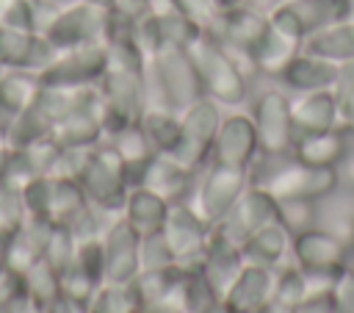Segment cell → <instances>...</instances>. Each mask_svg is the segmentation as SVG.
Instances as JSON below:
<instances>
[{"mask_svg": "<svg viewBox=\"0 0 354 313\" xmlns=\"http://www.w3.org/2000/svg\"><path fill=\"white\" fill-rule=\"evenodd\" d=\"M185 50L199 75L205 97L216 100L218 105H241L243 102L246 75L221 42H216L210 33H199Z\"/></svg>", "mask_w": 354, "mask_h": 313, "instance_id": "obj_1", "label": "cell"}, {"mask_svg": "<svg viewBox=\"0 0 354 313\" xmlns=\"http://www.w3.org/2000/svg\"><path fill=\"white\" fill-rule=\"evenodd\" d=\"M266 17H268V30H266L263 42L257 44V50L252 53V66L257 72L277 78L301 53L307 30L288 0L277 3Z\"/></svg>", "mask_w": 354, "mask_h": 313, "instance_id": "obj_2", "label": "cell"}, {"mask_svg": "<svg viewBox=\"0 0 354 313\" xmlns=\"http://www.w3.org/2000/svg\"><path fill=\"white\" fill-rule=\"evenodd\" d=\"M218 125H221L218 102L210 97H199L196 102L180 111V136L169 155L185 169L196 172L199 166H205L207 158H213Z\"/></svg>", "mask_w": 354, "mask_h": 313, "instance_id": "obj_3", "label": "cell"}, {"mask_svg": "<svg viewBox=\"0 0 354 313\" xmlns=\"http://www.w3.org/2000/svg\"><path fill=\"white\" fill-rule=\"evenodd\" d=\"M147 75L155 78L158 89H160V105L171 108V111H183L191 102H196L199 97H205L199 75L188 58L185 47H166L160 53H155L152 58H147Z\"/></svg>", "mask_w": 354, "mask_h": 313, "instance_id": "obj_4", "label": "cell"}, {"mask_svg": "<svg viewBox=\"0 0 354 313\" xmlns=\"http://www.w3.org/2000/svg\"><path fill=\"white\" fill-rule=\"evenodd\" d=\"M293 263L307 274L310 283L329 285L340 269H346L348 244L326 227H304L290 235Z\"/></svg>", "mask_w": 354, "mask_h": 313, "instance_id": "obj_5", "label": "cell"}, {"mask_svg": "<svg viewBox=\"0 0 354 313\" xmlns=\"http://www.w3.org/2000/svg\"><path fill=\"white\" fill-rule=\"evenodd\" d=\"M80 186L91 202H97L105 211H122L127 191H130V169L122 161V155L113 147L94 150L86 155L80 169Z\"/></svg>", "mask_w": 354, "mask_h": 313, "instance_id": "obj_6", "label": "cell"}, {"mask_svg": "<svg viewBox=\"0 0 354 313\" xmlns=\"http://www.w3.org/2000/svg\"><path fill=\"white\" fill-rule=\"evenodd\" d=\"M260 186L268 188L279 202H318L332 197L337 188V169H318L293 158V163L279 166Z\"/></svg>", "mask_w": 354, "mask_h": 313, "instance_id": "obj_7", "label": "cell"}, {"mask_svg": "<svg viewBox=\"0 0 354 313\" xmlns=\"http://www.w3.org/2000/svg\"><path fill=\"white\" fill-rule=\"evenodd\" d=\"M246 186H249V169H238V166L213 161L205 169L202 180L196 183L191 205L207 224H216L235 205V199L243 194Z\"/></svg>", "mask_w": 354, "mask_h": 313, "instance_id": "obj_8", "label": "cell"}, {"mask_svg": "<svg viewBox=\"0 0 354 313\" xmlns=\"http://www.w3.org/2000/svg\"><path fill=\"white\" fill-rule=\"evenodd\" d=\"M277 219H279V199L260 183H249L243 194L235 199V205L210 227H216L221 235H227L241 247L252 233H257L260 227Z\"/></svg>", "mask_w": 354, "mask_h": 313, "instance_id": "obj_9", "label": "cell"}, {"mask_svg": "<svg viewBox=\"0 0 354 313\" xmlns=\"http://www.w3.org/2000/svg\"><path fill=\"white\" fill-rule=\"evenodd\" d=\"M252 122L257 130L260 152L279 158L293 150L296 130H293V119H290V100L285 91H279V89L263 91L254 102Z\"/></svg>", "mask_w": 354, "mask_h": 313, "instance_id": "obj_10", "label": "cell"}, {"mask_svg": "<svg viewBox=\"0 0 354 313\" xmlns=\"http://www.w3.org/2000/svg\"><path fill=\"white\" fill-rule=\"evenodd\" d=\"M108 19H111L108 8H97L80 0L53 17L47 28V42L61 50H72V47L91 44V42H105L102 36L108 33Z\"/></svg>", "mask_w": 354, "mask_h": 313, "instance_id": "obj_11", "label": "cell"}, {"mask_svg": "<svg viewBox=\"0 0 354 313\" xmlns=\"http://www.w3.org/2000/svg\"><path fill=\"white\" fill-rule=\"evenodd\" d=\"M160 233L180 266H196V260L207 244L210 224L194 211L191 202H171Z\"/></svg>", "mask_w": 354, "mask_h": 313, "instance_id": "obj_12", "label": "cell"}, {"mask_svg": "<svg viewBox=\"0 0 354 313\" xmlns=\"http://www.w3.org/2000/svg\"><path fill=\"white\" fill-rule=\"evenodd\" d=\"M266 30H268V17L266 14H257L246 6H232V8L218 11V17L210 28V36L216 42H221L230 53H241L252 64V53L263 42Z\"/></svg>", "mask_w": 354, "mask_h": 313, "instance_id": "obj_13", "label": "cell"}, {"mask_svg": "<svg viewBox=\"0 0 354 313\" xmlns=\"http://www.w3.org/2000/svg\"><path fill=\"white\" fill-rule=\"evenodd\" d=\"M105 249V280L130 283L141 271V233L122 216L116 219L102 241Z\"/></svg>", "mask_w": 354, "mask_h": 313, "instance_id": "obj_14", "label": "cell"}, {"mask_svg": "<svg viewBox=\"0 0 354 313\" xmlns=\"http://www.w3.org/2000/svg\"><path fill=\"white\" fill-rule=\"evenodd\" d=\"M257 152H260V144H257V130H254L252 116H246V114L221 116L216 144H213V161L238 166V169H249Z\"/></svg>", "mask_w": 354, "mask_h": 313, "instance_id": "obj_15", "label": "cell"}, {"mask_svg": "<svg viewBox=\"0 0 354 313\" xmlns=\"http://www.w3.org/2000/svg\"><path fill=\"white\" fill-rule=\"evenodd\" d=\"M274 288V269L243 263L235 280L221 294V310L224 313H260Z\"/></svg>", "mask_w": 354, "mask_h": 313, "instance_id": "obj_16", "label": "cell"}, {"mask_svg": "<svg viewBox=\"0 0 354 313\" xmlns=\"http://www.w3.org/2000/svg\"><path fill=\"white\" fill-rule=\"evenodd\" d=\"M105 61H108L105 42H91V44L72 47L66 58L53 64V69L47 72V83L61 86V89H83L86 83L102 78Z\"/></svg>", "mask_w": 354, "mask_h": 313, "instance_id": "obj_17", "label": "cell"}, {"mask_svg": "<svg viewBox=\"0 0 354 313\" xmlns=\"http://www.w3.org/2000/svg\"><path fill=\"white\" fill-rule=\"evenodd\" d=\"M241 266H243L241 247L235 241H230L227 235H221L216 227H210V235H207V244H205V249L196 260V269L207 277V283L218 294H224V288L235 280Z\"/></svg>", "mask_w": 354, "mask_h": 313, "instance_id": "obj_18", "label": "cell"}, {"mask_svg": "<svg viewBox=\"0 0 354 313\" xmlns=\"http://www.w3.org/2000/svg\"><path fill=\"white\" fill-rule=\"evenodd\" d=\"M290 119H293L296 136L337 127V94H335V89L301 91L296 100H290Z\"/></svg>", "mask_w": 354, "mask_h": 313, "instance_id": "obj_19", "label": "cell"}, {"mask_svg": "<svg viewBox=\"0 0 354 313\" xmlns=\"http://www.w3.org/2000/svg\"><path fill=\"white\" fill-rule=\"evenodd\" d=\"M191 183H194V172L177 163L166 152H155L136 180V186H147L169 202H183V197L191 191Z\"/></svg>", "mask_w": 354, "mask_h": 313, "instance_id": "obj_20", "label": "cell"}, {"mask_svg": "<svg viewBox=\"0 0 354 313\" xmlns=\"http://www.w3.org/2000/svg\"><path fill=\"white\" fill-rule=\"evenodd\" d=\"M288 89L293 91H321V89H335L337 80H340V66L326 61V58H318V55H310V53H299L279 75H277Z\"/></svg>", "mask_w": 354, "mask_h": 313, "instance_id": "obj_21", "label": "cell"}, {"mask_svg": "<svg viewBox=\"0 0 354 313\" xmlns=\"http://www.w3.org/2000/svg\"><path fill=\"white\" fill-rule=\"evenodd\" d=\"M290 152L299 163L318 166V169H337L346 161V133L340 127H332L321 133L296 136Z\"/></svg>", "mask_w": 354, "mask_h": 313, "instance_id": "obj_22", "label": "cell"}, {"mask_svg": "<svg viewBox=\"0 0 354 313\" xmlns=\"http://www.w3.org/2000/svg\"><path fill=\"white\" fill-rule=\"evenodd\" d=\"M290 230L277 219L266 227H260L257 233H252L243 244H241V255H243V263H252V266H266V269H277L285 255L290 252Z\"/></svg>", "mask_w": 354, "mask_h": 313, "instance_id": "obj_23", "label": "cell"}, {"mask_svg": "<svg viewBox=\"0 0 354 313\" xmlns=\"http://www.w3.org/2000/svg\"><path fill=\"white\" fill-rule=\"evenodd\" d=\"M183 271H185V266H180V263H169V266H158V269H141L138 277L133 280L141 305H163L171 313H180L177 288H180Z\"/></svg>", "mask_w": 354, "mask_h": 313, "instance_id": "obj_24", "label": "cell"}, {"mask_svg": "<svg viewBox=\"0 0 354 313\" xmlns=\"http://www.w3.org/2000/svg\"><path fill=\"white\" fill-rule=\"evenodd\" d=\"M301 50L310 53V55L326 58V61H332L337 66L354 64V19L348 17L343 22L329 25V28H321V30L307 33Z\"/></svg>", "mask_w": 354, "mask_h": 313, "instance_id": "obj_25", "label": "cell"}, {"mask_svg": "<svg viewBox=\"0 0 354 313\" xmlns=\"http://www.w3.org/2000/svg\"><path fill=\"white\" fill-rule=\"evenodd\" d=\"M169 208L171 202L163 199L160 194H155L152 188L147 186H130L127 191V199H124V208H122V216L141 233H158L169 216Z\"/></svg>", "mask_w": 354, "mask_h": 313, "instance_id": "obj_26", "label": "cell"}, {"mask_svg": "<svg viewBox=\"0 0 354 313\" xmlns=\"http://www.w3.org/2000/svg\"><path fill=\"white\" fill-rule=\"evenodd\" d=\"M180 313H218L221 294L207 283V277L196 266H185L180 288H177Z\"/></svg>", "mask_w": 354, "mask_h": 313, "instance_id": "obj_27", "label": "cell"}, {"mask_svg": "<svg viewBox=\"0 0 354 313\" xmlns=\"http://www.w3.org/2000/svg\"><path fill=\"white\" fill-rule=\"evenodd\" d=\"M296 11V17L301 19L304 30L313 33V30H321V28H329L335 22H343L351 17L354 11V3L351 0H288Z\"/></svg>", "mask_w": 354, "mask_h": 313, "instance_id": "obj_28", "label": "cell"}, {"mask_svg": "<svg viewBox=\"0 0 354 313\" xmlns=\"http://www.w3.org/2000/svg\"><path fill=\"white\" fill-rule=\"evenodd\" d=\"M113 150H116V152L122 155V161L127 163L130 180H133V186H136L141 169H144V166L149 163V158L155 155V147L149 144L144 127H141V125H127V127H122L119 133H113Z\"/></svg>", "mask_w": 354, "mask_h": 313, "instance_id": "obj_29", "label": "cell"}, {"mask_svg": "<svg viewBox=\"0 0 354 313\" xmlns=\"http://www.w3.org/2000/svg\"><path fill=\"white\" fill-rule=\"evenodd\" d=\"M149 138V144L155 147V152H171V147L177 144L180 136V114L163 105H147L141 122H138Z\"/></svg>", "mask_w": 354, "mask_h": 313, "instance_id": "obj_30", "label": "cell"}, {"mask_svg": "<svg viewBox=\"0 0 354 313\" xmlns=\"http://www.w3.org/2000/svg\"><path fill=\"white\" fill-rule=\"evenodd\" d=\"M307 294H310V280L296 263L274 269V288H271L268 302H277V305H285V307L296 310Z\"/></svg>", "mask_w": 354, "mask_h": 313, "instance_id": "obj_31", "label": "cell"}, {"mask_svg": "<svg viewBox=\"0 0 354 313\" xmlns=\"http://www.w3.org/2000/svg\"><path fill=\"white\" fill-rule=\"evenodd\" d=\"M169 263H177L163 233H147L141 235V269H158V266H169Z\"/></svg>", "mask_w": 354, "mask_h": 313, "instance_id": "obj_32", "label": "cell"}, {"mask_svg": "<svg viewBox=\"0 0 354 313\" xmlns=\"http://www.w3.org/2000/svg\"><path fill=\"white\" fill-rule=\"evenodd\" d=\"M174 3L202 33H210V28H213V22H216V17L221 11L216 6V0H174Z\"/></svg>", "mask_w": 354, "mask_h": 313, "instance_id": "obj_33", "label": "cell"}, {"mask_svg": "<svg viewBox=\"0 0 354 313\" xmlns=\"http://www.w3.org/2000/svg\"><path fill=\"white\" fill-rule=\"evenodd\" d=\"M329 288H332L335 313H354V269L351 266L340 269Z\"/></svg>", "mask_w": 354, "mask_h": 313, "instance_id": "obj_34", "label": "cell"}, {"mask_svg": "<svg viewBox=\"0 0 354 313\" xmlns=\"http://www.w3.org/2000/svg\"><path fill=\"white\" fill-rule=\"evenodd\" d=\"M337 94V127L343 133H354V78L337 80L335 86Z\"/></svg>", "mask_w": 354, "mask_h": 313, "instance_id": "obj_35", "label": "cell"}, {"mask_svg": "<svg viewBox=\"0 0 354 313\" xmlns=\"http://www.w3.org/2000/svg\"><path fill=\"white\" fill-rule=\"evenodd\" d=\"M296 313H335L332 288H329V285H315V288H310V294L301 299V305L296 307Z\"/></svg>", "mask_w": 354, "mask_h": 313, "instance_id": "obj_36", "label": "cell"}, {"mask_svg": "<svg viewBox=\"0 0 354 313\" xmlns=\"http://www.w3.org/2000/svg\"><path fill=\"white\" fill-rule=\"evenodd\" d=\"M136 313H171V310L163 307V305H141Z\"/></svg>", "mask_w": 354, "mask_h": 313, "instance_id": "obj_37", "label": "cell"}, {"mask_svg": "<svg viewBox=\"0 0 354 313\" xmlns=\"http://www.w3.org/2000/svg\"><path fill=\"white\" fill-rule=\"evenodd\" d=\"M83 3H88V6H97V8H113L116 6V0H83Z\"/></svg>", "mask_w": 354, "mask_h": 313, "instance_id": "obj_38", "label": "cell"}, {"mask_svg": "<svg viewBox=\"0 0 354 313\" xmlns=\"http://www.w3.org/2000/svg\"><path fill=\"white\" fill-rule=\"evenodd\" d=\"M246 0H216L218 8H232V6H243Z\"/></svg>", "mask_w": 354, "mask_h": 313, "instance_id": "obj_39", "label": "cell"}, {"mask_svg": "<svg viewBox=\"0 0 354 313\" xmlns=\"http://www.w3.org/2000/svg\"><path fill=\"white\" fill-rule=\"evenodd\" d=\"M346 169H348V177H351V183H354V158L348 161V166H346Z\"/></svg>", "mask_w": 354, "mask_h": 313, "instance_id": "obj_40", "label": "cell"}, {"mask_svg": "<svg viewBox=\"0 0 354 313\" xmlns=\"http://www.w3.org/2000/svg\"><path fill=\"white\" fill-rule=\"evenodd\" d=\"M218 313H224V310H218Z\"/></svg>", "mask_w": 354, "mask_h": 313, "instance_id": "obj_41", "label": "cell"}]
</instances>
